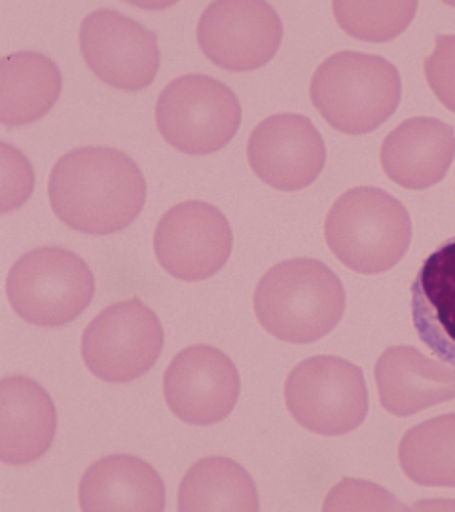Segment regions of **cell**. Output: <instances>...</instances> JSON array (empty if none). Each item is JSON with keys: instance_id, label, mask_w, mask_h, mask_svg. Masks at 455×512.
Returning <instances> with one entry per match:
<instances>
[{"instance_id": "cell-20", "label": "cell", "mask_w": 455, "mask_h": 512, "mask_svg": "<svg viewBox=\"0 0 455 512\" xmlns=\"http://www.w3.org/2000/svg\"><path fill=\"white\" fill-rule=\"evenodd\" d=\"M179 511H258L255 480L234 459L194 463L179 488Z\"/></svg>"}, {"instance_id": "cell-23", "label": "cell", "mask_w": 455, "mask_h": 512, "mask_svg": "<svg viewBox=\"0 0 455 512\" xmlns=\"http://www.w3.org/2000/svg\"><path fill=\"white\" fill-rule=\"evenodd\" d=\"M325 509L327 511H332V509H336V511H346V509H351V511H357V509L389 511V509H402V505L397 503L395 495L374 486L372 482L344 478L336 488L330 490Z\"/></svg>"}, {"instance_id": "cell-3", "label": "cell", "mask_w": 455, "mask_h": 512, "mask_svg": "<svg viewBox=\"0 0 455 512\" xmlns=\"http://www.w3.org/2000/svg\"><path fill=\"white\" fill-rule=\"evenodd\" d=\"M325 239L349 270L383 274L395 268L410 249L412 219L395 196L374 186H357L332 205Z\"/></svg>"}, {"instance_id": "cell-11", "label": "cell", "mask_w": 455, "mask_h": 512, "mask_svg": "<svg viewBox=\"0 0 455 512\" xmlns=\"http://www.w3.org/2000/svg\"><path fill=\"white\" fill-rule=\"evenodd\" d=\"M230 222L215 205L182 202L158 222L154 253L165 272L181 281H203L220 272L232 255Z\"/></svg>"}, {"instance_id": "cell-17", "label": "cell", "mask_w": 455, "mask_h": 512, "mask_svg": "<svg viewBox=\"0 0 455 512\" xmlns=\"http://www.w3.org/2000/svg\"><path fill=\"white\" fill-rule=\"evenodd\" d=\"M412 321L425 348L455 366V238L423 260L412 283Z\"/></svg>"}, {"instance_id": "cell-12", "label": "cell", "mask_w": 455, "mask_h": 512, "mask_svg": "<svg viewBox=\"0 0 455 512\" xmlns=\"http://www.w3.org/2000/svg\"><path fill=\"white\" fill-rule=\"evenodd\" d=\"M241 380L234 361L213 346H190L175 355L164 376L165 403L188 425H215L236 408Z\"/></svg>"}, {"instance_id": "cell-4", "label": "cell", "mask_w": 455, "mask_h": 512, "mask_svg": "<svg viewBox=\"0 0 455 512\" xmlns=\"http://www.w3.org/2000/svg\"><path fill=\"white\" fill-rule=\"evenodd\" d=\"M401 95V74L380 55H330L311 78V103L332 128L347 135L380 128L399 109Z\"/></svg>"}, {"instance_id": "cell-25", "label": "cell", "mask_w": 455, "mask_h": 512, "mask_svg": "<svg viewBox=\"0 0 455 512\" xmlns=\"http://www.w3.org/2000/svg\"><path fill=\"white\" fill-rule=\"evenodd\" d=\"M33 188L35 173L25 156L18 150L16 164H12L8 152L2 148V213H10L27 202Z\"/></svg>"}, {"instance_id": "cell-16", "label": "cell", "mask_w": 455, "mask_h": 512, "mask_svg": "<svg viewBox=\"0 0 455 512\" xmlns=\"http://www.w3.org/2000/svg\"><path fill=\"white\" fill-rule=\"evenodd\" d=\"M374 376L383 408L397 418L455 399V366L431 361L410 346L385 349Z\"/></svg>"}, {"instance_id": "cell-14", "label": "cell", "mask_w": 455, "mask_h": 512, "mask_svg": "<svg viewBox=\"0 0 455 512\" xmlns=\"http://www.w3.org/2000/svg\"><path fill=\"white\" fill-rule=\"evenodd\" d=\"M57 412L50 393L27 376L0 382V459L29 465L54 444Z\"/></svg>"}, {"instance_id": "cell-19", "label": "cell", "mask_w": 455, "mask_h": 512, "mask_svg": "<svg viewBox=\"0 0 455 512\" xmlns=\"http://www.w3.org/2000/svg\"><path fill=\"white\" fill-rule=\"evenodd\" d=\"M63 76L48 55L16 52L0 61V122L6 128L29 126L54 109Z\"/></svg>"}, {"instance_id": "cell-10", "label": "cell", "mask_w": 455, "mask_h": 512, "mask_svg": "<svg viewBox=\"0 0 455 512\" xmlns=\"http://www.w3.org/2000/svg\"><path fill=\"white\" fill-rule=\"evenodd\" d=\"M80 52L99 80L129 93L146 90L162 61L158 37L116 10H97L84 18Z\"/></svg>"}, {"instance_id": "cell-8", "label": "cell", "mask_w": 455, "mask_h": 512, "mask_svg": "<svg viewBox=\"0 0 455 512\" xmlns=\"http://www.w3.org/2000/svg\"><path fill=\"white\" fill-rule=\"evenodd\" d=\"M164 349L160 317L141 298L101 311L82 336V359L107 384H129L156 365Z\"/></svg>"}, {"instance_id": "cell-21", "label": "cell", "mask_w": 455, "mask_h": 512, "mask_svg": "<svg viewBox=\"0 0 455 512\" xmlns=\"http://www.w3.org/2000/svg\"><path fill=\"white\" fill-rule=\"evenodd\" d=\"M402 471L418 486L455 488V414L423 421L404 433Z\"/></svg>"}, {"instance_id": "cell-7", "label": "cell", "mask_w": 455, "mask_h": 512, "mask_svg": "<svg viewBox=\"0 0 455 512\" xmlns=\"http://www.w3.org/2000/svg\"><path fill=\"white\" fill-rule=\"evenodd\" d=\"M285 403L292 418L311 433L347 435L368 416L363 370L342 357H310L292 368L285 382Z\"/></svg>"}, {"instance_id": "cell-6", "label": "cell", "mask_w": 455, "mask_h": 512, "mask_svg": "<svg viewBox=\"0 0 455 512\" xmlns=\"http://www.w3.org/2000/svg\"><path fill=\"white\" fill-rule=\"evenodd\" d=\"M156 124L171 147L190 156H207L234 139L241 105L236 93L217 78L186 74L160 93Z\"/></svg>"}, {"instance_id": "cell-5", "label": "cell", "mask_w": 455, "mask_h": 512, "mask_svg": "<svg viewBox=\"0 0 455 512\" xmlns=\"http://www.w3.org/2000/svg\"><path fill=\"white\" fill-rule=\"evenodd\" d=\"M6 294L12 310L35 327L73 323L95 296V277L80 256L63 247H40L10 268Z\"/></svg>"}, {"instance_id": "cell-1", "label": "cell", "mask_w": 455, "mask_h": 512, "mask_svg": "<svg viewBox=\"0 0 455 512\" xmlns=\"http://www.w3.org/2000/svg\"><path fill=\"white\" fill-rule=\"evenodd\" d=\"M55 217L76 232L110 236L131 226L146 202L143 171L120 150L76 148L50 175Z\"/></svg>"}, {"instance_id": "cell-24", "label": "cell", "mask_w": 455, "mask_h": 512, "mask_svg": "<svg viewBox=\"0 0 455 512\" xmlns=\"http://www.w3.org/2000/svg\"><path fill=\"white\" fill-rule=\"evenodd\" d=\"M423 71L438 101L455 112V35H438L433 54L423 63Z\"/></svg>"}, {"instance_id": "cell-9", "label": "cell", "mask_w": 455, "mask_h": 512, "mask_svg": "<svg viewBox=\"0 0 455 512\" xmlns=\"http://www.w3.org/2000/svg\"><path fill=\"white\" fill-rule=\"evenodd\" d=\"M283 40V23L264 0L211 2L198 23L203 55L220 69L256 71L272 61Z\"/></svg>"}, {"instance_id": "cell-22", "label": "cell", "mask_w": 455, "mask_h": 512, "mask_svg": "<svg viewBox=\"0 0 455 512\" xmlns=\"http://www.w3.org/2000/svg\"><path fill=\"white\" fill-rule=\"evenodd\" d=\"M334 18L349 37L364 42H387L402 35L418 12L410 0H336Z\"/></svg>"}, {"instance_id": "cell-15", "label": "cell", "mask_w": 455, "mask_h": 512, "mask_svg": "<svg viewBox=\"0 0 455 512\" xmlns=\"http://www.w3.org/2000/svg\"><path fill=\"white\" fill-rule=\"evenodd\" d=\"M383 171L408 190L440 183L455 158V131L437 118H410L393 129L382 145Z\"/></svg>"}, {"instance_id": "cell-2", "label": "cell", "mask_w": 455, "mask_h": 512, "mask_svg": "<svg viewBox=\"0 0 455 512\" xmlns=\"http://www.w3.org/2000/svg\"><path fill=\"white\" fill-rule=\"evenodd\" d=\"M346 311V289L325 262L292 258L275 264L258 281V323L277 340L313 344L325 338Z\"/></svg>"}, {"instance_id": "cell-13", "label": "cell", "mask_w": 455, "mask_h": 512, "mask_svg": "<svg viewBox=\"0 0 455 512\" xmlns=\"http://www.w3.org/2000/svg\"><path fill=\"white\" fill-rule=\"evenodd\" d=\"M247 156L256 177L283 192L308 188L327 164L321 133L310 118L292 112L275 114L256 126Z\"/></svg>"}, {"instance_id": "cell-18", "label": "cell", "mask_w": 455, "mask_h": 512, "mask_svg": "<svg viewBox=\"0 0 455 512\" xmlns=\"http://www.w3.org/2000/svg\"><path fill=\"white\" fill-rule=\"evenodd\" d=\"M84 511H164L162 476L145 459L114 454L93 463L80 480Z\"/></svg>"}]
</instances>
